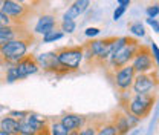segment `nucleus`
Returning a JSON list of instances; mask_svg holds the SVG:
<instances>
[{"instance_id":"obj_1","label":"nucleus","mask_w":159,"mask_h":135,"mask_svg":"<svg viewBox=\"0 0 159 135\" xmlns=\"http://www.w3.org/2000/svg\"><path fill=\"white\" fill-rule=\"evenodd\" d=\"M34 41V34L12 39L0 46V65H16L29 54V48Z\"/></svg>"},{"instance_id":"obj_2","label":"nucleus","mask_w":159,"mask_h":135,"mask_svg":"<svg viewBox=\"0 0 159 135\" xmlns=\"http://www.w3.org/2000/svg\"><path fill=\"white\" fill-rule=\"evenodd\" d=\"M57 57L66 74L77 72L83 66L84 61V48L83 45H74V46H63L57 49Z\"/></svg>"},{"instance_id":"obj_3","label":"nucleus","mask_w":159,"mask_h":135,"mask_svg":"<svg viewBox=\"0 0 159 135\" xmlns=\"http://www.w3.org/2000/svg\"><path fill=\"white\" fill-rule=\"evenodd\" d=\"M156 103L155 95H141V94H132L130 100L127 101V104L122 108L124 111L136 115L138 118L144 120L150 115L153 106Z\"/></svg>"},{"instance_id":"obj_4","label":"nucleus","mask_w":159,"mask_h":135,"mask_svg":"<svg viewBox=\"0 0 159 135\" xmlns=\"http://www.w3.org/2000/svg\"><path fill=\"white\" fill-rule=\"evenodd\" d=\"M139 45H141V43H139L138 40L130 39V41H129L124 48H121L116 54H113V55L110 57V60L107 61V65H106L104 68H106L109 72H113V71H116V69L125 66V65H130L133 57H135V54H136V51H138Z\"/></svg>"},{"instance_id":"obj_5","label":"nucleus","mask_w":159,"mask_h":135,"mask_svg":"<svg viewBox=\"0 0 159 135\" xmlns=\"http://www.w3.org/2000/svg\"><path fill=\"white\" fill-rule=\"evenodd\" d=\"M159 88V77L155 72L148 74H136L133 84H132V92L141 94V95H155Z\"/></svg>"},{"instance_id":"obj_6","label":"nucleus","mask_w":159,"mask_h":135,"mask_svg":"<svg viewBox=\"0 0 159 135\" xmlns=\"http://www.w3.org/2000/svg\"><path fill=\"white\" fill-rule=\"evenodd\" d=\"M0 11L5 12L17 25H25V22L29 17V14H32L31 6L21 5L16 0H0Z\"/></svg>"},{"instance_id":"obj_7","label":"nucleus","mask_w":159,"mask_h":135,"mask_svg":"<svg viewBox=\"0 0 159 135\" xmlns=\"http://www.w3.org/2000/svg\"><path fill=\"white\" fill-rule=\"evenodd\" d=\"M130 65L136 74H148V72H155V69H156L155 60L152 57L150 48L147 45H139L138 51Z\"/></svg>"},{"instance_id":"obj_8","label":"nucleus","mask_w":159,"mask_h":135,"mask_svg":"<svg viewBox=\"0 0 159 135\" xmlns=\"http://www.w3.org/2000/svg\"><path fill=\"white\" fill-rule=\"evenodd\" d=\"M109 75L113 80V84L116 88L118 92H124V91H130L132 89V84H133V80H135V69L132 68V65H125L122 68H119L113 72H109Z\"/></svg>"},{"instance_id":"obj_9","label":"nucleus","mask_w":159,"mask_h":135,"mask_svg":"<svg viewBox=\"0 0 159 135\" xmlns=\"http://www.w3.org/2000/svg\"><path fill=\"white\" fill-rule=\"evenodd\" d=\"M35 60L40 66V71H44L48 74H55V75H66V72L63 71L61 65L57 57V51H48V52H41L39 55H35Z\"/></svg>"},{"instance_id":"obj_10","label":"nucleus","mask_w":159,"mask_h":135,"mask_svg":"<svg viewBox=\"0 0 159 135\" xmlns=\"http://www.w3.org/2000/svg\"><path fill=\"white\" fill-rule=\"evenodd\" d=\"M57 28H58V20L55 17V14H52V12H43L37 19L34 28H32V34L43 37L44 34H48L49 31H54Z\"/></svg>"},{"instance_id":"obj_11","label":"nucleus","mask_w":159,"mask_h":135,"mask_svg":"<svg viewBox=\"0 0 159 135\" xmlns=\"http://www.w3.org/2000/svg\"><path fill=\"white\" fill-rule=\"evenodd\" d=\"M16 68H17V72H19V80H25V78L35 75L40 72L39 63L35 60V55H32V54H28L26 57H23L20 61H17Z\"/></svg>"},{"instance_id":"obj_12","label":"nucleus","mask_w":159,"mask_h":135,"mask_svg":"<svg viewBox=\"0 0 159 135\" xmlns=\"http://www.w3.org/2000/svg\"><path fill=\"white\" fill-rule=\"evenodd\" d=\"M90 0H75L72 3H69L67 9L63 12L61 20H75L81 17L83 14H86L90 8Z\"/></svg>"},{"instance_id":"obj_13","label":"nucleus","mask_w":159,"mask_h":135,"mask_svg":"<svg viewBox=\"0 0 159 135\" xmlns=\"http://www.w3.org/2000/svg\"><path fill=\"white\" fill-rule=\"evenodd\" d=\"M60 123L64 126V129H67L69 132H74V131H80L83 129L86 124H87V117L80 115V114H63L58 120Z\"/></svg>"},{"instance_id":"obj_14","label":"nucleus","mask_w":159,"mask_h":135,"mask_svg":"<svg viewBox=\"0 0 159 135\" xmlns=\"http://www.w3.org/2000/svg\"><path fill=\"white\" fill-rule=\"evenodd\" d=\"M31 34V31H28L25 28V25H12V26H0V46L6 41L17 37H23Z\"/></svg>"},{"instance_id":"obj_15","label":"nucleus","mask_w":159,"mask_h":135,"mask_svg":"<svg viewBox=\"0 0 159 135\" xmlns=\"http://www.w3.org/2000/svg\"><path fill=\"white\" fill-rule=\"evenodd\" d=\"M110 121L113 123V126L116 128V132L118 135H129L132 132V129H130V126H129V123H127V117H125V112L121 109L118 111L115 115L110 118Z\"/></svg>"},{"instance_id":"obj_16","label":"nucleus","mask_w":159,"mask_h":135,"mask_svg":"<svg viewBox=\"0 0 159 135\" xmlns=\"http://www.w3.org/2000/svg\"><path fill=\"white\" fill-rule=\"evenodd\" d=\"M0 129L11 135H19V120L9 115H5L0 118Z\"/></svg>"},{"instance_id":"obj_17","label":"nucleus","mask_w":159,"mask_h":135,"mask_svg":"<svg viewBox=\"0 0 159 135\" xmlns=\"http://www.w3.org/2000/svg\"><path fill=\"white\" fill-rule=\"evenodd\" d=\"M97 124V135H118L116 128L110 120H102V121H95Z\"/></svg>"},{"instance_id":"obj_18","label":"nucleus","mask_w":159,"mask_h":135,"mask_svg":"<svg viewBox=\"0 0 159 135\" xmlns=\"http://www.w3.org/2000/svg\"><path fill=\"white\" fill-rule=\"evenodd\" d=\"M129 31H130L132 36H135V37H138V39H144V37L147 36L145 26H144V23L139 22V20H135V22H132V23L129 25Z\"/></svg>"},{"instance_id":"obj_19","label":"nucleus","mask_w":159,"mask_h":135,"mask_svg":"<svg viewBox=\"0 0 159 135\" xmlns=\"http://www.w3.org/2000/svg\"><path fill=\"white\" fill-rule=\"evenodd\" d=\"M64 36H66V34L57 28V29L49 31L48 34H44V36L41 37V41H43V43H46V45H49V43H55V41H60L61 39H64Z\"/></svg>"},{"instance_id":"obj_20","label":"nucleus","mask_w":159,"mask_h":135,"mask_svg":"<svg viewBox=\"0 0 159 135\" xmlns=\"http://www.w3.org/2000/svg\"><path fill=\"white\" fill-rule=\"evenodd\" d=\"M5 81L9 83V84L19 81V72H17L16 65H6V69H5Z\"/></svg>"},{"instance_id":"obj_21","label":"nucleus","mask_w":159,"mask_h":135,"mask_svg":"<svg viewBox=\"0 0 159 135\" xmlns=\"http://www.w3.org/2000/svg\"><path fill=\"white\" fill-rule=\"evenodd\" d=\"M58 29L64 34H74L77 31V22L75 20H61L58 23Z\"/></svg>"},{"instance_id":"obj_22","label":"nucleus","mask_w":159,"mask_h":135,"mask_svg":"<svg viewBox=\"0 0 159 135\" xmlns=\"http://www.w3.org/2000/svg\"><path fill=\"white\" fill-rule=\"evenodd\" d=\"M49 135H69V131L64 129V126L57 120L49 123Z\"/></svg>"},{"instance_id":"obj_23","label":"nucleus","mask_w":159,"mask_h":135,"mask_svg":"<svg viewBox=\"0 0 159 135\" xmlns=\"http://www.w3.org/2000/svg\"><path fill=\"white\" fill-rule=\"evenodd\" d=\"M145 16L148 19H158L159 16V3H153V5H148L145 8Z\"/></svg>"},{"instance_id":"obj_24","label":"nucleus","mask_w":159,"mask_h":135,"mask_svg":"<svg viewBox=\"0 0 159 135\" xmlns=\"http://www.w3.org/2000/svg\"><path fill=\"white\" fill-rule=\"evenodd\" d=\"M80 135H97V124H95V121H87V124L83 128V129H80Z\"/></svg>"},{"instance_id":"obj_25","label":"nucleus","mask_w":159,"mask_h":135,"mask_svg":"<svg viewBox=\"0 0 159 135\" xmlns=\"http://www.w3.org/2000/svg\"><path fill=\"white\" fill-rule=\"evenodd\" d=\"M150 48V52H152V57L155 60V65H156V69H159V46L156 41H150L148 45Z\"/></svg>"},{"instance_id":"obj_26","label":"nucleus","mask_w":159,"mask_h":135,"mask_svg":"<svg viewBox=\"0 0 159 135\" xmlns=\"http://www.w3.org/2000/svg\"><path fill=\"white\" fill-rule=\"evenodd\" d=\"M124 111V109H122ZM125 112V117H127V123H129V126H130V129L133 131L135 128H138V124L141 123V118H138L136 115H133V114H130V112H127V111H124Z\"/></svg>"},{"instance_id":"obj_27","label":"nucleus","mask_w":159,"mask_h":135,"mask_svg":"<svg viewBox=\"0 0 159 135\" xmlns=\"http://www.w3.org/2000/svg\"><path fill=\"white\" fill-rule=\"evenodd\" d=\"M99 34H101V29L97 28V26H89V28H86V31H84V36H86L89 40L97 39Z\"/></svg>"},{"instance_id":"obj_28","label":"nucleus","mask_w":159,"mask_h":135,"mask_svg":"<svg viewBox=\"0 0 159 135\" xmlns=\"http://www.w3.org/2000/svg\"><path fill=\"white\" fill-rule=\"evenodd\" d=\"M12 25H17L14 20H11L5 12L0 11V26H12Z\"/></svg>"},{"instance_id":"obj_29","label":"nucleus","mask_w":159,"mask_h":135,"mask_svg":"<svg viewBox=\"0 0 159 135\" xmlns=\"http://www.w3.org/2000/svg\"><path fill=\"white\" fill-rule=\"evenodd\" d=\"M125 11H127V8H124V6H116L115 11H113V14H112V19L115 20V22H118V20L125 14Z\"/></svg>"},{"instance_id":"obj_30","label":"nucleus","mask_w":159,"mask_h":135,"mask_svg":"<svg viewBox=\"0 0 159 135\" xmlns=\"http://www.w3.org/2000/svg\"><path fill=\"white\" fill-rule=\"evenodd\" d=\"M145 23L153 29V32H156V34H159V20L158 19H145Z\"/></svg>"},{"instance_id":"obj_31","label":"nucleus","mask_w":159,"mask_h":135,"mask_svg":"<svg viewBox=\"0 0 159 135\" xmlns=\"http://www.w3.org/2000/svg\"><path fill=\"white\" fill-rule=\"evenodd\" d=\"M28 112H29V111H9L8 115L12 117V118H16V120H21L23 117L28 115Z\"/></svg>"},{"instance_id":"obj_32","label":"nucleus","mask_w":159,"mask_h":135,"mask_svg":"<svg viewBox=\"0 0 159 135\" xmlns=\"http://www.w3.org/2000/svg\"><path fill=\"white\" fill-rule=\"evenodd\" d=\"M118 6H124V8H129L132 5V0H116Z\"/></svg>"},{"instance_id":"obj_33","label":"nucleus","mask_w":159,"mask_h":135,"mask_svg":"<svg viewBox=\"0 0 159 135\" xmlns=\"http://www.w3.org/2000/svg\"><path fill=\"white\" fill-rule=\"evenodd\" d=\"M16 2H19V3H21V5H26V6H29L31 3H35V5H39L35 0H16Z\"/></svg>"},{"instance_id":"obj_34","label":"nucleus","mask_w":159,"mask_h":135,"mask_svg":"<svg viewBox=\"0 0 159 135\" xmlns=\"http://www.w3.org/2000/svg\"><path fill=\"white\" fill-rule=\"evenodd\" d=\"M69 135H80V131H74V132H69Z\"/></svg>"},{"instance_id":"obj_35","label":"nucleus","mask_w":159,"mask_h":135,"mask_svg":"<svg viewBox=\"0 0 159 135\" xmlns=\"http://www.w3.org/2000/svg\"><path fill=\"white\" fill-rule=\"evenodd\" d=\"M0 135H11V134H8V132H5V131H2V129H0Z\"/></svg>"},{"instance_id":"obj_36","label":"nucleus","mask_w":159,"mask_h":135,"mask_svg":"<svg viewBox=\"0 0 159 135\" xmlns=\"http://www.w3.org/2000/svg\"><path fill=\"white\" fill-rule=\"evenodd\" d=\"M37 3H43V2H46V0H35Z\"/></svg>"},{"instance_id":"obj_37","label":"nucleus","mask_w":159,"mask_h":135,"mask_svg":"<svg viewBox=\"0 0 159 135\" xmlns=\"http://www.w3.org/2000/svg\"><path fill=\"white\" fill-rule=\"evenodd\" d=\"M64 2H67V3H72V2H75V0H64Z\"/></svg>"}]
</instances>
